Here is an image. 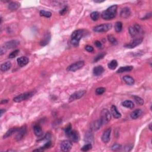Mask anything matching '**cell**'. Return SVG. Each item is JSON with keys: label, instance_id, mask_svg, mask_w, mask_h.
<instances>
[{"label": "cell", "instance_id": "1", "mask_svg": "<svg viewBox=\"0 0 152 152\" xmlns=\"http://www.w3.org/2000/svg\"><path fill=\"white\" fill-rule=\"evenodd\" d=\"M117 8H118V7L117 5H113L109 7L108 8L103 11L102 14V19L106 20H109L115 18L117 16Z\"/></svg>", "mask_w": 152, "mask_h": 152}, {"label": "cell", "instance_id": "2", "mask_svg": "<svg viewBox=\"0 0 152 152\" xmlns=\"http://www.w3.org/2000/svg\"><path fill=\"white\" fill-rule=\"evenodd\" d=\"M84 30H77L73 33L71 36V43L74 47H78L79 42L81 39L84 36Z\"/></svg>", "mask_w": 152, "mask_h": 152}, {"label": "cell", "instance_id": "3", "mask_svg": "<svg viewBox=\"0 0 152 152\" xmlns=\"http://www.w3.org/2000/svg\"><path fill=\"white\" fill-rule=\"evenodd\" d=\"M36 93V92H27V93H22L20 95H18L16 97H15L13 99L15 102H21L25 101V100L29 99L30 97H31L32 96L34 95V93Z\"/></svg>", "mask_w": 152, "mask_h": 152}, {"label": "cell", "instance_id": "4", "mask_svg": "<svg viewBox=\"0 0 152 152\" xmlns=\"http://www.w3.org/2000/svg\"><path fill=\"white\" fill-rule=\"evenodd\" d=\"M111 114L107 109H103L101 111V120L103 124H106L111 121Z\"/></svg>", "mask_w": 152, "mask_h": 152}, {"label": "cell", "instance_id": "5", "mask_svg": "<svg viewBox=\"0 0 152 152\" xmlns=\"http://www.w3.org/2000/svg\"><path fill=\"white\" fill-rule=\"evenodd\" d=\"M84 65V62L83 61H78L76 63H74L71 65H69V66L67 67V70L68 71H71V72H75L76 71H77L80 69L82 68L83 67Z\"/></svg>", "mask_w": 152, "mask_h": 152}, {"label": "cell", "instance_id": "6", "mask_svg": "<svg viewBox=\"0 0 152 152\" xmlns=\"http://www.w3.org/2000/svg\"><path fill=\"white\" fill-rule=\"evenodd\" d=\"M111 28H112V24L110 23H106L95 27L93 28V30L95 32H106L111 30Z\"/></svg>", "mask_w": 152, "mask_h": 152}, {"label": "cell", "instance_id": "7", "mask_svg": "<svg viewBox=\"0 0 152 152\" xmlns=\"http://www.w3.org/2000/svg\"><path fill=\"white\" fill-rule=\"evenodd\" d=\"M141 27L139 24H135L133 26H131L129 28V32H130V35L132 36V38L136 37L140 33V31H141Z\"/></svg>", "mask_w": 152, "mask_h": 152}, {"label": "cell", "instance_id": "8", "mask_svg": "<svg viewBox=\"0 0 152 152\" xmlns=\"http://www.w3.org/2000/svg\"><path fill=\"white\" fill-rule=\"evenodd\" d=\"M86 93V91L84 90H79V91L75 92V93L72 94V95L70 96V97H69V102H71L74 101L75 100L79 99L85 95Z\"/></svg>", "mask_w": 152, "mask_h": 152}, {"label": "cell", "instance_id": "9", "mask_svg": "<svg viewBox=\"0 0 152 152\" xmlns=\"http://www.w3.org/2000/svg\"><path fill=\"white\" fill-rule=\"evenodd\" d=\"M143 39L142 38H137L134 39L132 40H131L130 43L127 44L125 45V47L127 48H130V49H132L136 47H137L138 45H139L140 44L143 42Z\"/></svg>", "mask_w": 152, "mask_h": 152}, {"label": "cell", "instance_id": "10", "mask_svg": "<svg viewBox=\"0 0 152 152\" xmlns=\"http://www.w3.org/2000/svg\"><path fill=\"white\" fill-rule=\"evenodd\" d=\"M27 132V129L26 126L22 127V128H19L18 131L17 132V136L16 137V140L17 141H20L24 137V136L26 135Z\"/></svg>", "mask_w": 152, "mask_h": 152}, {"label": "cell", "instance_id": "11", "mask_svg": "<svg viewBox=\"0 0 152 152\" xmlns=\"http://www.w3.org/2000/svg\"><path fill=\"white\" fill-rule=\"evenodd\" d=\"M67 136L68 137L71 141L74 143H77L79 140V134L77 131L72 130Z\"/></svg>", "mask_w": 152, "mask_h": 152}, {"label": "cell", "instance_id": "12", "mask_svg": "<svg viewBox=\"0 0 152 152\" xmlns=\"http://www.w3.org/2000/svg\"><path fill=\"white\" fill-rule=\"evenodd\" d=\"M103 123L102 122L101 119L100 120H97L95 121H94L90 125V130L93 131H96L99 130L101 128V127L102 126Z\"/></svg>", "mask_w": 152, "mask_h": 152}, {"label": "cell", "instance_id": "13", "mask_svg": "<svg viewBox=\"0 0 152 152\" xmlns=\"http://www.w3.org/2000/svg\"><path fill=\"white\" fill-rule=\"evenodd\" d=\"M72 143L70 141H64L61 144V149L62 151H69L72 148Z\"/></svg>", "mask_w": 152, "mask_h": 152}, {"label": "cell", "instance_id": "14", "mask_svg": "<svg viewBox=\"0 0 152 152\" xmlns=\"http://www.w3.org/2000/svg\"><path fill=\"white\" fill-rule=\"evenodd\" d=\"M111 134V128H108L105 131L102 136V140L103 143H107L110 141Z\"/></svg>", "mask_w": 152, "mask_h": 152}, {"label": "cell", "instance_id": "15", "mask_svg": "<svg viewBox=\"0 0 152 152\" xmlns=\"http://www.w3.org/2000/svg\"><path fill=\"white\" fill-rule=\"evenodd\" d=\"M20 44V42L17 40H12L10 41L7 42L4 44V48L7 49H12V48H16Z\"/></svg>", "mask_w": 152, "mask_h": 152}, {"label": "cell", "instance_id": "16", "mask_svg": "<svg viewBox=\"0 0 152 152\" xmlns=\"http://www.w3.org/2000/svg\"><path fill=\"white\" fill-rule=\"evenodd\" d=\"M143 111H142L141 109H136L133 112L131 113V118L132 120H137V119L139 118L140 117L143 115Z\"/></svg>", "mask_w": 152, "mask_h": 152}, {"label": "cell", "instance_id": "17", "mask_svg": "<svg viewBox=\"0 0 152 152\" xmlns=\"http://www.w3.org/2000/svg\"><path fill=\"white\" fill-rule=\"evenodd\" d=\"M131 15L130 9L128 7H124L121 10L120 16L123 19H127Z\"/></svg>", "mask_w": 152, "mask_h": 152}, {"label": "cell", "instance_id": "18", "mask_svg": "<svg viewBox=\"0 0 152 152\" xmlns=\"http://www.w3.org/2000/svg\"><path fill=\"white\" fill-rule=\"evenodd\" d=\"M105 71V69L102 65H98L95 67L93 70V73L95 76H99Z\"/></svg>", "mask_w": 152, "mask_h": 152}, {"label": "cell", "instance_id": "19", "mask_svg": "<svg viewBox=\"0 0 152 152\" xmlns=\"http://www.w3.org/2000/svg\"><path fill=\"white\" fill-rule=\"evenodd\" d=\"M17 61L19 66L24 67L28 64L29 62V59L28 58L26 57H22L19 58Z\"/></svg>", "mask_w": 152, "mask_h": 152}, {"label": "cell", "instance_id": "20", "mask_svg": "<svg viewBox=\"0 0 152 152\" xmlns=\"http://www.w3.org/2000/svg\"><path fill=\"white\" fill-rule=\"evenodd\" d=\"M111 112H112V114L113 115V117H114L116 119H119L121 117V113L119 112L117 109V107L115 106V105H112L111 108Z\"/></svg>", "mask_w": 152, "mask_h": 152}, {"label": "cell", "instance_id": "21", "mask_svg": "<svg viewBox=\"0 0 152 152\" xmlns=\"http://www.w3.org/2000/svg\"><path fill=\"white\" fill-rule=\"evenodd\" d=\"M19 130V128H12L10 129V130H8L6 132V133L4 135L3 138H7L9 137H11L14 133H17V132Z\"/></svg>", "mask_w": 152, "mask_h": 152}, {"label": "cell", "instance_id": "22", "mask_svg": "<svg viewBox=\"0 0 152 152\" xmlns=\"http://www.w3.org/2000/svg\"><path fill=\"white\" fill-rule=\"evenodd\" d=\"M123 80H124V81L126 82V83L127 84L130 86L133 85L134 83H135V81H134V78L130 76H124V77H123Z\"/></svg>", "mask_w": 152, "mask_h": 152}, {"label": "cell", "instance_id": "23", "mask_svg": "<svg viewBox=\"0 0 152 152\" xmlns=\"http://www.w3.org/2000/svg\"><path fill=\"white\" fill-rule=\"evenodd\" d=\"M33 130L34 134L37 137L41 136L42 135V134H43L42 128L39 125H35L33 127Z\"/></svg>", "mask_w": 152, "mask_h": 152}, {"label": "cell", "instance_id": "24", "mask_svg": "<svg viewBox=\"0 0 152 152\" xmlns=\"http://www.w3.org/2000/svg\"><path fill=\"white\" fill-rule=\"evenodd\" d=\"M133 69V67L131 65H129V66H125L120 67L117 71V73H122L124 72H128L131 71Z\"/></svg>", "mask_w": 152, "mask_h": 152}, {"label": "cell", "instance_id": "25", "mask_svg": "<svg viewBox=\"0 0 152 152\" xmlns=\"http://www.w3.org/2000/svg\"><path fill=\"white\" fill-rule=\"evenodd\" d=\"M11 67V64L10 62H6L5 63H3L1 65V70L3 72H5L9 70Z\"/></svg>", "mask_w": 152, "mask_h": 152}, {"label": "cell", "instance_id": "26", "mask_svg": "<svg viewBox=\"0 0 152 152\" xmlns=\"http://www.w3.org/2000/svg\"><path fill=\"white\" fill-rule=\"evenodd\" d=\"M20 5L17 2H11L8 5V9L11 11H16L20 7Z\"/></svg>", "mask_w": 152, "mask_h": 152}, {"label": "cell", "instance_id": "27", "mask_svg": "<svg viewBox=\"0 0 152 152\" xmlns=\"http://www.w3.org/2000/svg\"><path fill=\"white\" fill-rule=\"evenodd\" d=\"M50 39H51V35H50V34H49V33L47 34L45 36L44 38H43V39L40 41V45L45 46V45H48L50 41Z\"/></svg>", "mask_w": 152, "mask_h": 152}, {"label": "cell", "instance_id": "28", "mask_svg": "<svg viewBox=\"0 0 152 152\" xmlns=\"http://www.w3.org/2000/svg\"><path fill=\"white\" fill-rule=\"evenodd\" d=\"M122 105L123 106L129 109H133L134 108V104L133 102L131 101H125L122 103Z\"/></svg>", "mask_w": 152, "mask_h": 152}, {"label": "cell", "instance_id": "29", "mask_svg": "<svg viewBox=\"0 0 152 152\" xmlns=\"http://www.w3.org/2000/svg\"><path fill=\"white\" fill-rule=\"evenodd\" d=\"M93 135L92 132H87L86 134L85 137H84V140L88 143H90L93 141Z\"/></svg>", "mask_w": 152, "mask_h": 152}, {"label": "cell", "instance_id": "30", "mask_svg": "<svg viewBox=\"0 0 152 152\" xmlns=\"http://www.w3.org/2000/svg\"><path fill=\"white\" fill-rule=\"evenodd\" d=\"M108 66L111 70H115L118 66V62H117V60H112L111 62H109Z\"/></svg>", "mask_w": 152, "mask_h": 152}, {"label": "cell", "instance_id": "31", "mask_svg": "<svg viewBox=\"0 0 152 152\" xmlns=\"http://www.w3.org/2000/svg\"><path fill=\"white\" fill-rule=\"evenodd\" d=\"M115 29L117 33L121 32L122 29V23L121 22H117L115 24Z\"/></svg>", "mask_w": 152, "mask_h": 152}, {"label": "cell", "instance_id": "32", "mask_svg": "<svg viewBox=\"0 0 152 152\" xmlns=\"http://www.w3.org/2000/svg\"><path fill=\"white\" fill-rule=\"evenodd\" d=\"M108 39L109 42H110L111 44H112V45H116L118 44V41H117L116 38H115L113 36L108 35Z\"/></svg>", "mask_w": 152, "mask_h": 152}, {"label": "cell", "instance_id": "33", "mask_svg": "<svg viewBox=\"0 0 152 152\" xmlns=\"http://www.w3.org/2000/svg\"><path fill=\"white\" fill-rule=\"evenodd\" d=\"M90 17L92 19V20L96 21L99 18V13L97 11H94V12L90 14Z\"/></svg>", "mask_w": 152, "mask_h": 152}, {"label": "cell", "instance_id": "34", "mask_svg": "<svg viewBox=\"0 0 152 152\" xmlns=\"http://www.w3.org/2000/svg\"><path fill=\"white\" fill-rule=\"evenodd\" d=\"M133 98L135 100V101L136 102V103H137V104H138L139 105H143L144 104L143 99L140 97H139V96H133Z\"/></svg>", "mask_w": 152, "mask_h": 152}, {"label": "cell", "instance_id": "35", "mask_svg": "<svg viewBox=\"0 0 152 152\" xmlns=\"http://www.w3.org/2000/svg\"><path fill=\"white\" fill-rule=\"evenodd\" d=\"M40 15L41 16H43V17H48V18H49V17H51L52 13L51 12H49V11H45V10H41V11H40Z\"/></svg>", "mask_w": 152, "mask_h": 152}, {"label": "cell", "instance_id": "36", "mask_svg": "<svg viewBox=\"0 0 152 152\" xmlns=\"http://www.w3.org/2000/svg\"><path fill=\"white\" fill-rule=\"evenodd\" d=\"M106 90V88L104 87H98L96 89V93L97 95H101L104 93Z\"/></svg>", "mask_w": 152, "mask_h": 152}, {"label": "cell", "instance_id": "37", "mask_svg": "<svg viewBox=\"0 0 152 152\" xmlns=\"http://www.w3.org/2000/svg\"><path fill=\"white\" fill-rule=\"evenodd\" d=\"M92 145L90 143H88L87 144H86V145H84L83 147L82 148V151H87L90 150V149H92Z\"/></svg>", "mask_w": 152, "mask_h": 152}, {"label": "cell", "instance_id": "38", "mask_svg": "<svg viewBox=\"0 0 152 152\" xmlns=\"http://www.w3.org/2000/svg\"><path fill=\"white\" fill-rule=\"evenodd\" d=\"M19 52H20V51H19V49H16L12 52L9 55V58H14L16 57L19 53Z\"/></svg>", "mask_w": 152, "mask_h": 152}, {"label": "cell", "instance_id": "39", "mask_svg": "<svg viewBox=\"0 0 152 152\" xmlns=\"http://www.w3.org/2000/svg\"><path fill=\"white\" fill-rule=\"evenodd\" d=\"M105 55H106L105 53H99V55L96 56V57H95V59H94V61H95V62H97V61H100V60H101V59L103 58V57H104L105 56Z\"/></svg>", "mask_w": 152, "mask_h": 152}, {"label": "cell", "instance_id": "40", "mask_svg": "<svg viewBox=\"0 0 152 152\" xmlns=\"http://www.w3.org/2000/svg\"><path fill=\"white\" fill-rule=\"evenodd\" d=\"M51 146H52V142L51 141H49L47 142V143L44 144L42 147H40V149H41L42 150H43L49 149V148L51 147Z\"/></svg>", "mask_w": 152, "mask_h": 152}, {"label": "cell", "instance_id": "41", "mask_svg": "<svg viewBox=\"0 0 152 152\" xmlns=\"http://www.w3.org/2000/svg\"><path fill=\"white\" fill-rule=\"evenodd\" d=\"M121 147V146L119 144H115L112 146V150L113 151H116L120 150Z\"/></svg>", "mask_w": 152, "mask_h": 152}, {"label": "cell", "instance_id": "42", "mask_svg": "<svg viewBox=\"0 0 152 152\" xmlns=\"http://www.w3.org/2000/svg\"><path fill=\"white\" fill-rule=\"evenodd\" d=\"M71 128H72V126H71V124H69L68 126H67L66 128H65V133H66L67 136L68 135V134L70 133L71 131H72Z\"/></svg>", "mask_w": 152, "mask_h": 152}, {"label": "cell", "instance_id": "43", "mask_svg": "<svg viewBox=\"0 0 152 152\" xmlns=\"http://www.w3.org/2000/svg\"><path fill=\"white\" fill-rule=\"evenodd\" d=\"M85 49L88 52H93L94 51V48L90 45H87L85 47Z\"/></svg>", "mask_w": 152, "mask_h": 152}, {"label": "cell", "instance_id": "44", "mask_svg": "<svg viewBox=\"0 0 152 152\" xmlns=\"http://www.w3.org/2000/svg\"><path fill=\"white\" fill-rule=\"evenodd\" d=\"M132 148H133V144H128V145L126 146V147H125V151H131Z\"/></svg>", "mask_w": 152, "mask_h": 152}, {"label": "cell", "instance_id": "45", "mask_svg": "<svg viewBox=\"0 0 152 152\" xmlns=\"http://www.w3.org/2000/svg\"><path fill=\"white\" fill-rule=\"evenodd\" d=\"M95 45L96 46V47L99 48H101L102 47V43L100 41H98V40H96L95 42Z\"/></svg>", "mask_w": 152, "mask_h": 152}, {"label": "cell", "instance_id": "46", "mask_svg": "<svg viewBox=\"0 0 152 152\" xmlns=\"http://www.w3.org/2000/svg\"><path fill=\"white\" fill-rule=\"evenodd\" d=\"M67 7H65L62 10H61L60 11H59V14H60L61 15H64L65 13L67 12Z\"/></svg>", "mask_w": 152, "mask_h": 152}, {"label": "cell", "instance_id": "47", "mask_svg": "<svg viewBox=\"0 0 152 152\" xmlns=\"http://www.w3.org/2000/svg\"><path fill=\"white\" fill-rule=\"evenodd\" d=\"M51 134L49 133V132H48V133L46 134L45 135V139H46V140H49L50 139V138H51Z\"/></svg>", "mask_w": 152, "mask_h": 152}, {"label": "cell", "instance_id": "48", "mask_svg": "<svg viewBox=\"0 0 152 152\" xmlns=\"http://www.w3.org/2000/svg\"><path fill=\"white\" fill-rule=\"evenodd\" d=\"M5 111L4 109H1V113H0V114H1V117L3 116V113H5Z\"/></svg>", "mask_w": 152, "mask_h": 152}, {"label": "cell", "instance_id": "49", "mask_svg": "<svg viewBox=\"0 0 152 152\" xmlns=\"http://www.w3.org/2000/svg\"><path fill=\"white\" fill-rule=\"evenodd\" d=\"M8 102V100H2L1 102V104H3L4 103H7Z\"/></svg>", "mask_w": 152, "mask_h": 152}, {"label": "cell", "instance_id": "50", "mask_svg": "<svg viewBox=\"0 0 152 152\" xmlns=\"http://www.w3.org/2000/svg\"><path fill=\"white\" fill-rule=\"evenodd\" d=\"M103 2H104V1H95V3H103Z\"/></svg>", "mask_w": 152, "mask_h": 152}, {"label": "cell", "instance_id": "51", "mask_svg": "<svg viewBox=\"0 0 152 152\" xmlns=\"http://www.w3.org/2000/svg\"><path fill=\"white\" fill-rule=\"evenodd\" d=\"M151 124H150V125H149V129H150V130H151Z\"/></svg>", "mask_w": 152, "mask_h": 152}]
</instances>
